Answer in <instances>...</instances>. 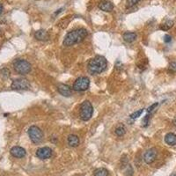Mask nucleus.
Returning a JSON list of instances; mask_svg holds the SVG:
<instances>
[{
    "mask_svg": "<svg viewBox=\"0 0 176 176\" xmlns=\"http://www.w3.org/2000/svg\"><path fill=\"white\" fill-rule=\"evenodd\" d=\"M88 32L85 28H79L76 30L71 31L66 35L63 40V45L67 47H71L74 44L81 43L84 41L85 37L87 36Z\"/></svg>",
    "mask_w": 176,
    "mask_h": 176,
    "instance_id": "obj_1",
    "label": "nucleus"
},
{
    "mask_svg": "<svg viewBox=\"0 0 176 176\" xmlns=\"http://www.w3.org/2000/svg\"><path fill=\"white\" fill-rule=\"evenodd\" d=\"M108 67V62L106 58L101 55H96L92 58L88 63V70L92 74H99L103 72Z\"/></svg>",
    "mask_w": 176,
    "mask_h": 176,
    "instance_id": "obj_2",
    "label": "nucleus"
},
{
    "mask_svg": "<svg viewBox=\"0 0 176 176\" xmlns=\"http://www.w3.org/2000/svg\"><path fill=\"white\" fill-rule=\"evenodd\" d=\"M13 68L16 72L18 74L26 75L31 72V64L27 61L23 60V59H17L13 63Z\"/></svg>",
    "mask_w": 176,
    "mask_h": 176,
    "instance_id": "obj_3",
    "label": "nucleus"
},
{
    "mask_svg": "<svg viewBox=\"0 0 176 176\" xmlns=\"http://www.w3.org/2000/svg\"><path fill=\"white\" fill-rule=\"evenodd\" d=\"M93 113V108L89 100H85L80 106V118L83 121H88L91 119Z\"/></svg>",
    "mask_w": 176,
    "mask_h": 176,
    "instance_id": "obj_4",
    "label": "nucleus"
},
{
    "mask_svg": "<svg viewBox=\"0 0 176 176\" xmlns=\"http://www.w3.org/2000/svg\"><path fill=\"white\" fill-rule=\"evenodd\" d=\"M28 135L31 141L34 144H40L43 138V132L42 129L37 126H31L28 129Z\"/></svg>",
    "mask_w": 176,
    "mask_h": 176,
    "instance_id": "obj_5",
    "label": "nucleus"
},
{
    "mask_svg": "<svg viewBox=\"0 0 176 176\" xmlns=\"http://www.w3.org/2000/svg\"><path fill=\"white\" fill-rule=\"evenodd\" d=\"M90 85V80L86 77H80L76 79V81L73 84V89L75 91H85L89 88Z\"/></svg>",
    "mask_w": 176,
    "mask_h": 176,
    "instance_id": "obj_6",
    "label": "nucleus"
},
{
    "mask_svg": "<svg viewBox=\"0 0 176 176\" xmlns=\"http://www.w3.org/2000/svg\"><path fill=\"white\" fill-rule=\"evenodd\" d=\"M11 87L13 90H28L30 83L27 79H17L12 81Z\"/></svg>",
    "mask_w": 176,
    "mask_h": 176,
    "instance_id": "obj_7",
    "label": "nucleus"
},
{
    "mask_svg": "<svg viewBox=\"0 0 176 176\" xmlns=\"http://www.w3.org/2000/svg\"><path fill=\"white\" fill-rule=\"evenodd\" d=\"M157 158V150L155 148H151L147 150L144 155V159L146 164H152V162L155 161Z\"/></svg>",
    "mask_w": 176,
    "mask_h": 176,
    "instance_id": "obj_8",
    "label": "nucleus"
},
{
    "mask_svg": "<svg viewBox=\"0 0 176 176\" xmlns=\"http://www.w3.org/2000/svg\"><path fill=\"white\" fill-rule=\"evenodd\" d=\"M52 155V150L49 147L39 148L36 152V156L40 159H48Z\"/></svg>",
    "mask_w": 176,
    "mask_h": 176,
    "instance_id": "obj_9",
    "label": "nucleus"
},
{
    "mask_svg": "<svg viewBox=\"0 0 176 176\" xmlns=\"http://www.w3.org/2000/svg\"><path fill=\"white\" fill-rule=\"evenodd\" d=\"M57 91L61 95L64 97H70L72 94V90L69 85H64V84H59L57 85Z\"/></svg>",
    "mask_w": 176,
    "mask_h": 176,
    "instance_id": "obj_10",
    "label": "nucleus"
},
{
    "mask_svg": "<svg viewBox=\"0 0 176 176\" xmlns=\"http://www.w3.org/2000/svg\"><path fill=\"white\" fill-rule=\"evenodd\" d=\"M10 152H11V154H12L13 157L18 158H23L27 154L26 150H25L24 148L20 147V146H14V147H12Z\"/></svg>",
    "mask_w": 176,
    "mask_h": 176,
    "instance_id": "obj_11",
    "label": "nucleus"
},
{
    "mask_svg": "<svg viewBox=\"0 0 176 176\" xmlns=\"http://www.w3.org/2000/svg\"><path fill=\"white\" fill-rule=\"evenodd\" d=\"M99 8L106 12H109L113 11L114 9V5L112 4V2L108 1V0H102L99 3Z\"/></svg>",
    "mask_w": 176,
    "mask_h": 176,
    "instance_id": "obj_12",
    "label": "nucleus"
},
{
    "mask_svg": "<svg viewBox=\"0 0 176 176\" xmlns=\"http://www.w3.org/2000/svg\"><path fill=\"white\" fill-rule=\"evenodd\" d=\"M35 37L38 41H48L49 38V35L47 31L43 30V29H40V30L35 32Z\"/></svg>",
    "mask_w": 176,
    "mask_h": 176,
    "instance_id": "obj_13",
    "label": "nucleus"
},
{
    "mask_svg": "<svg viewBox=\"0 0 176 176\" xmlns=\"http://www.w3.org/2000/svg\"><path fill=\"white\" fill-rule=\"evenodd\" d=\"M123 40L126 42V43H133L136 41V39H137V34L136 33H133V32H125L124 34H123Z\"/></svg>",
    "mask_w": 176,
    "mask_h": 176,
    "instance_id": "obj_14",
    "label": "nucleus"
},
{
    "mask_svg": "<svg viewBox=\"0 0 176 176\" xmlns=\"http://www.w3.org/2000/svg\"><path fill=\"white\" fill-rule=\"evenodd\" d=\"M165 142L168 145L174 146L176 145V135L174 133H168L165 137Z\"/></svg>",
    "mask_w": 176,
    "mask_h": 176,
    "instance_id": "obj_15",
    "label": "nucleus"
},
{
    "mask_svg": "<svg viewBox=\"0 0 176 176\" xmlns=\"http://www.w3.org/2000/svg\"><path fill=\"white\" fill-rule=\"evenodd\" d=\"M68 145L72 147H77L79 145V138L77 135H70L68 137Z\"/></svg>",
    "mask_w": 176,
    "mask_h": 176,
    "instance_id": "obj_16",
    "label": "nucleus"
},
{
    "mask_svg": "<svg viewBox=\"0 0 176 176\" xmlns=\"http://www.w3.org/2000/svg\"><path fill=\"white\" fill-rule=\"evenodd\" d=\"M115 133H116V136H118V137H122V136H124L125 133H126V128H125V126H124L123 124L119 123V124L116 126V129H115Z\"/></svg>",
    "mask_w": 176,
    "mask_h": 176,
    "instance_id": "obj_17",
    "label": "nucleus"
},
{
    "mask_svg": "<svg viewBox=\"0 0 176 176\" xmlns=\"http://www.w3.org/2000/svg\"><path fill=\"white\" fill-rule=\"evenodd\" d=\"M174 26V21L173 20H166L165 23L160 26V29L164 31H167L170 29L171 27Z\"/></svg>",
    "mask_w": 176,
    "mask_h": 176,
    "instance_id": "obj_18",
    "label": "nucleus"
},
{
    "mask_svg": "<svg viewBox=\"0 0 176 176\" xmlns=\"http://www.w3.org/2000/svg\"><path fill=\"white\" fill-rule=\"evenodd\" d=\"M94 176H108V171L105 168H98L94 171Z\"/></svg>",
    "mask_w": 176,
    "mask_h": 176,
    "instance_id": "obj_19",
    "label": "nucleus"
},
{
    "mask_svg": "<svg viewBox=\"0 0 176 176\" xmlns=\"http://www.w3.org/2000/svg\"><path fill=\"white\" fill-rule=\"evenodd\" d=\"M10 71L7 69V68H4V69H2L1 71H0V75L4 78V79H7V78H9L10 77Z\"/></svg>",
    "mask_w": 176,
    "mask_h": 176,
    "instance_id": "obj_20",
    "label": "nucleus"
},
{
    "mask_svg": "<svg viewBox=\"0 0 176 176\" xmlns=\"http://www.w3.org/2000/svg\"><path fill=\"white\" fill-rule=\"evenodd\" d=\"M144 112V109H140V110H137V111H136V112H134L133 114H131L129 117L131 118V119H137V118H138L141 115H142V113Z\"/></svg>",
    "mask_w": 176,
    "mask_h": 176,
    "instance_id": "obj_21",
    "label": "nucleus"
},
{
    "mask_svg": "<svg viewBox=\"0 0 176 176\" xmlns=\"http://www.w3.org/2000/svg\"><path fill=\"white\" fill-rule=\"evenodd\" d=\"M139 1L140 0H127V7H132Z\"/></svg>",
    "mask_w": 176,
    "mask_h": 176,
    "instance_id": "obj_22",
    "label": "nucleus"
},
{
    "mask_svg": "<svg viewBox=\"0 0 176 176\" xmlns=\"http://www.w3.org/2000/svg\"><path fill=\"white\" fill-rule=\"evenodd\" d=\"M158 106V102H156V103L152 104V106H150V107L148 108V109H147V112H148V113H151V112H152V111L155 109V108H157Z\"/></svg>",
    "mask_w": 176,
    "mask_h": 176,
    "instance_id": "obj_23",
    "label": "nucleus"
},
{
    "mask_svg": "<svg viewBox=\"0 0 176 176\" xmlns=\"http://www.w3.org/2000/svg\"><path fill=\"white\" fill-rule=\"evenodd\" d=\"M169 70L174 72H176V62L171 63L170 65H169Z\"/></svg>",
    "mask_w": 176,
    "mask_h": 176,
    "instance_id": "obj_24",
    "label": "nucleus"
},
{
    "mask_svg": "<svg viewBox=\"0 0 176 176\" xmlns=\"http://www.w3.org/2000/svg\"><path fill=\"white\" fill-rule=\"evenodd\" d=\"M150 116L149 115H146L145 116V118H144V120H143V122H144V126L146 127L147 125H148V123H149V119H150Z\"/></svg>",
    "mask_w": 176,
    "mask_h": 176,
    "instance_id": "obj_25",
    "label": "nucleus"
},
{
    "mask_svg": "<svg viewBox=\"0 0 176 176\" xmlns=\"http://www.w3.org/2000/svg\"><path fill=\"white\" fill-rule=\"evenodd\" d=\"M171 41H172V37H171L169 35H166L164 36V42L165 43H170Z\"/></svg>",
    "mask_w": 176,
    "mask_h": 176,
    "instance_id": "obj_26",
    "label": "nucleus"
},
{
    "mask_svg": "<svg viewBox=\"0 0 176 176\" xmlns=\"http://www.w3.org/2000/svg\"><path fill=\"white\" fill-rule=\"evenodd\" d=\"M63 10V8H61V9H59V10H57V12H55V13L54 14V15H55H55H57V14H58V13H60Z\"/></svg>",
    "mask_w": 176,
    "mask_h": 176,
    "instance_id": "obj_27",
    "label": "nucleus"
},
{
    "mask_svg": "<svg viewBox=\"0 0 176 176\" xmlns=\"http://www.w3.org/2000/svg\"><path fill=\"white\" fill-rule=\"evenodd\" d=\"M2 12H3V6L0 5V14L2 13Z\"/></svg>",
    "mask_w": 176,
    "mask_h": 176,
    "instance_id": "obj_28",
    "label": "nucleus"
},
{
    "mask_svg": "<svg viewBox=\"0 0 176 176\" xmlns=\"http://www.w3.org/2000/svg\"><path fill=\"white\" fill-rule=\"evenodd\" d=\"M170 176H176V174H171Z\"/></svg>",
    "mask_w": 176,
    "mask_h": 176,
    "instance_id": "obj_29",
    "label": "nucleus"
},
{
    "mask_svg": "<svg viewBox=\"0 0 176 176\" xmlns=\"http://www.w3.org/2000/svg\"><path fill=\"white\" fill-rule=\"evenodd\" d=\"M174 125H175V126H176V120L174 121Z\"/></svg>",
    "mask_w": 176,
    "mask_h": 176,
    "instance_id": "obj_30",
    "label": "nucleus"
},
{
    "mask_svg": "<svg viewBox=\"0 0 176 176\" xmlns=\"http://www.w3.org/2000/svg\"><path fill=\"white\" fill-rule=\"evenodd\" d=\"M0 31H1V29H0Z\"/></svg>",
    "mask_w": 176,
    "mask_h": 176,
    "instance_id": "obj_31",
    "label": "nucleus"
}]
</instances>
